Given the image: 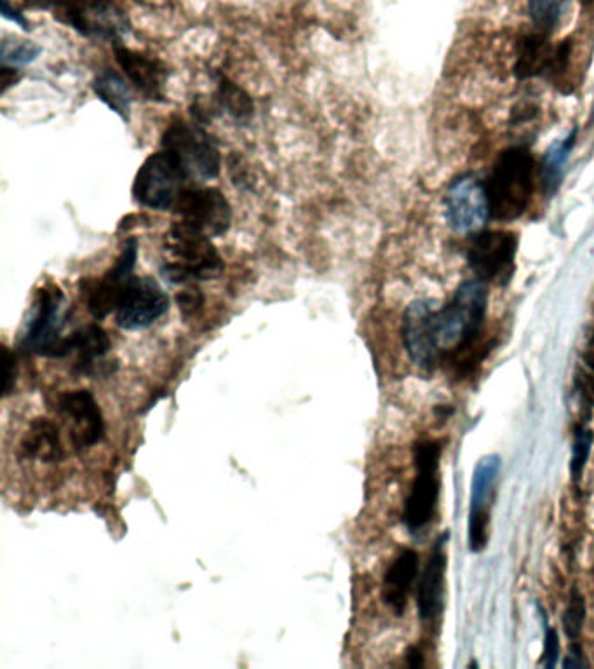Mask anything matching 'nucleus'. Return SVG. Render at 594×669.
<instances>
[{"label":"nucleus","mask_w":594,"mask_h":669,"mask_svg":"<svg viewBox=\"0 0 594 669\" xmlns=\"http://www.w3.org/2000/svg\"><path fill=\"white\" fill-rule=\"evenodd\" d=\"M58 410L72 422L70 440L77 452L88 450L103 440L105 420L91 392L86 389L63 392L58 399Z\"/></svg>","instance_id":"f3484780"},{"label":"nucleus","mask_w":594,"mask_h":669,"mask_svg":"<svg viewBox=\"0 0 594 669\" xmlns=\"http://www.w3.org/2000/svg\"><path fill=\"white\" fill-rule=\"evenodd\" d=\"M23 459L58 462L63 457L58 427L51 420L37 419L30 424L27 436L20 446Z\"/></svg>","instance_id":"412c9836"},{"label":"nucleus","mask_w":594,"mask_h":669,"mask_svg":"<svg viewBox=\"0 0 594 669\" xmlns=\"http://www.w3.org/2000/svg\"><path fill=\"white\" fill-rule=\"evenodd\" d=\"M518 237L507 230H486L471 239L467 262L483 283H507L514 269Z\"/></svg>","instance_id":"9d476101"},{"label":"nucleus","mask_w":594,"mask_h":669,"mask_svg":"<svg viewBox=\"0 0 594 669\" xmlns=\"http://www.w3.org/2000/svg\"><path fill=\"white\" fill-rule=\"evenodd\" d=\"M446 220L459 234H473L485 225L490 213L486 187L474 176H462L446 192Z\"/></svg>","instance_id":"2eb2a0df"},{"label":"nucleus","mask_w":594,"mask_h":669,"mask_svg":"<svg viewBox=\"0 0 594 669\" xmlns=\"http://www.w3.org/2000/svg\"><path fill=\"white\" fill-rule=\"evenodd\" d=\"M18 81H20L18 70H14L13 67H2V93H6L7 89Z\"/></svg>","instance_id":"f704fd0d"},{"label":"nucleus","mask_w":594,"mask_h":669,"mask_svg":"<svg viewBox=\"0 0 594 669\" xmlns=\"http://www.w3.org/2000/svg\"><path fill=\"white\" fill-rule=\"evenodd\" d=\"M189 182V175L180 161L169 150L162 149L147 157L138 169L133 196L136 203L150 210H173Z\"/></svg>","instance_id":"39448f33"},{"label":"nucleus","mask_w":594,"mask_h":669,"mask_svg":"<svg viewBox=\"0 0 594 669\" xmlns=\"http://www.w3.org/2000/svg\"><path fill=\"white\" fill-rule=\"evenodd\" d=\"M169 311L168 293L154 278H133L115 311L122 330L138 332L157 323Z\"/></svg>","instance_id":"f8f14e48"},{"label":"nucleus","mask_w":594,"mask_h":669,"mask_svg":"<svg viewBox=\"0 0 594 669\" xmlns=\"http://www.w3.org/2000/svg\"><path fill=\"white\" fill-rule=\"evenodd\" d=\"M65 319L63 291L54 284L41 288L28 316L25 332L21 335V349L54 359V352L63 340L61 333L67 323Z\"/></svg>","instance_id":"0eeeda50"},{"label":"nucleus","mask_w":594,"mask_h":669,"mask_svg":"<svg viewBox=\"0 0 594 669\" xmlns=\"http://www.w3.org/2000/svg\"><path fill=\"white\" fill-rule=\"evenodd\" d=\"M93 91L108 109L114 110L115 114L121 117L122 121H129L131 105L135 100L131 82L126 81L115 70H103L93 81Z\"/></svg>","instance_id":"4be33fe9"},{"label":"nucleus","mask_w":594,"mask_h":669,"mask_svg":"<svg viewBox=\"0 0 594 669\" xmlns=\"http://www.w3.org/2000/svg\"><path fill=\"white\" fill-rule=\"evenodd\" d=\"M500 457L490 455L480 460L473 476L471 487V506H469V532L467 541L474 553H480L488 544L490 537V514H492L495 485L499 478Z\"/></svg>","instance_id":"dca6fc26"},{"label":"nucleus","mask_w":594,"mask_h":669,"mask_svg":"<svg viewBox=\"0 0 594 669\" xmlns=\"http://www.w3.org/2000/svg\"><path fill=\"white\" fill-rule=\"evenodd\" d=\"M2 14H4L6 20L14 21L16 25H20L25 32L30 30V21H28L18 9H14V7L9 4V0H2Z\"/></svg>","instance_id":"72a5a7b5"},{"label":"nucleus","mask_w":594,"mask_h":669,"mask_svg":"<svg viewBox=\"0 0 594 669\" xmlns=\"http://www.w3.org/2000/svg\"><path fill=\"white\" fill-rule=\"evenodd\" d=\"M112 349L110 338L102 326H81L68 337H63L58 349L54 352V359L67 358L70 354H77L74 363V372L84 377L98 379V377H110L117 370V363L107 358Z\"/></svg>","instance_id":"9b49d317"},{"label":"nucleus","mask_w":594,"mask_h":669,"mask_svg":"<svg viewBox=\"0 0 594 669\" xmlns=\"http://www.w3.org/2000/svg\"><path fill=\"white\" fill-rule=\"evenodd\" d=\"M419 565V555L413 549H403L385 572L382 598L396 615L405 612L413 584L419 577Z\"/></svg>","instance_id":"aec40b11"},{"label":"nucleus","mask_w":594,"mask_h":669,"mask_svg":"<svg viewBox=\"0 0 594 669\" xmlns=\"http://www.w3.org/2000/svg\"><path fill=\"white\" fill-rule=\"evenodd\" d=\"M161 145L180 161L190 180H213L220 175V150L201 124L183 119L169 122Z\"/></svg>","instance_id":"20e7f679"},{"label":"nucleus","mask_w":594,"mask_h":669,"mask_svg":"<svg viewBox=\"0 0 594 669\" xmlns=\"http://www.w3.org/2000/svg\"><path fill=\"white\" fill-rule=\"evenodd\" d=\"M436 312V302L415 300L403 314V344L413 363L424 370H432L441 361L436 340Z\"/></svg>","instance_id":"ddd939ff"},{"label":"nucleus","mask_w":594,"mask_h":669,"mask_svg":"<svg viewBox=\"0 0 594 669\" xmlns=\"http://www.w3.org/2000/svg\"><path fill=\"white\" fill-rule=\"evenodd\" d=\"M27 6L34 7V9H60L67 0H25Z\"/></svg>","instance_id":"c9c22d12"},{"label":"nucleus","mask_w":594,"mask_h":669,"mask_svg":"<svg viewBox=\"0 0 594 669\" xmlns=\"http://www.w3.org/2000/svg\"><path fill=\"white\" fill-rule=\"evenodd\" d=\"M413 459L417 474L405 502L403 523L412 534H419L438 509L441 445L438 441H419L413 446Z\"/></svg>","instance_id":"423d86ee"},{"label":"nucleus","mask_w":594,"mask_h":669,"mask_svg":"<svg viewBox=\"0 0 594 669\" xmlns=\"http://www.w3.org/2000/svg\"><path fill=\"white\" fill-rule=\"evenodd\" d=\"M553 48L547 44V35L535 30L518 42L514 72L520 79H528L546 72Z\"/></svg>","instance_id":"5701e85b"},{"label":"nucleus","mask_w":594,"mask_h":669,"mask_svg":"<svg viewBox=\"0 0 594 669\" xmlns=\"http://www.w3.org/2000/svg\"><path fill=\"white\" fill-rule=\"evenodd\" d=\"M574 143L575 131H572L570 135L554 142L547 149L544 161H542V175H540V182H542V187L546 190L547 196H553L554 192L560 187L563 173H565V164H567L570 152L574 149Z\"/></svg>","instance_id":"393cba45"},{"label":"nucleus","mask_w":594,"mask_h":669,"mask_svg":"<svg viewBox=\"0 0 594 669\" xmlns=\"http://www.w3.org/2000/svg\"><path fill=\"white\" fill-rule=\"evenodd\" d=\"M115 60L128 81L150 102H164V86L168 81V67L156 58L142 55L138 51L114 44Z\"/></svg>","instance_id":"a211bd4d"},{"label":"nucleus","mask_w":594,"mask_h":669,"mask_svg":"<svg viewBox=\"0 0 594 669\" xmlns=\"http://www.w3.org/2000/svg\"><path fill=\"white\" fill-rule=\"evenodd\" d=\"M589 663L586 661V656L582 652L581 645L577 642H572V645L568 647L567 657L563 661V668L567 669H577V668H588Z\"/></svg>","instance_id":"473e14b6"},{"label":"nucleus","mask_w":594,"mask_h":669,"mask_svg":"<svg viewBox=\"0 0 594 669\" xmlns=\"http://www.w3.org/2000/svg\"><path fill=\"white\" fill-rule=\"evenodd\" d=\"M180 222L208 237L227 234L232 223V206L215 187H185L173 208Z\"/></svg>","instance_id":"1a4fd4ad"},{"label":"nucleus","mask_w":594,"mask_h":669,"mask_svg":"<svg viewBox=\"0 0 594 669\" xmlns=\"http://www.w3.org/2000/svg\"><path fill=\"white\" fill-rule=\"evenodd\" d=\"M584 363L588 366L589 373L594 377V330L589 337L586 349H584Z\"/></svg>","instance_id":"4c0bfd02"},{"label":"nucleus","mask_w":594,"mask_h":669,"mask_svg":"<svg viewBox=\"0 0 594 669\" xmlns=\"http://www.w3.org/2000/svg\"><path fill=\"white\" fill-rule=\"evenodd\" d=\"M488 307V290L483 281L460 284L450 304L436 312V340L443 358H460L473 351L480 338Z\"/></svg>","instance_id":"f257e3e1"},{"label":"nucleus","mask_w":594,"mask_h":669,"mask_svg":"<svg viewBox=\"0 0 594 669\" xmlns=\"http://www.w3.org/2000/svg\"><path fill=\"white\" fill-rule=\"evenodd\" d=\"M568 2L570 0H528V11L534 20L535 30L551 34L558 27Z\"/></svg>","instance_id":"a878e982"},{"label":"nucleus","mask_w":594,"mask_h":669,"mask_svg":"<svg viewBox=\"0 0 594 669\" xmlns=\"http://www.w3.org/2000/svg\"><path fill=\"white\" fill-rule=\"evenodd\" d=\"M16 377H18L16 356L9 347L4 345V349H2V398H7V396L13 394Z\"/></svg>","instance_id":"c756f323"},{"label":"nucleus","mask_w":594,"mask_h":669,"mask_svg":"<svg viewBox=\"0 0 594 669\" xmlns=\"http://www.w3.org/2000/svg\"><path fill=\"white\" fill-rule=\"evenodd\" d=\"M558 659H560V636L556 633V629L546 624L544 652H542V661H540V664L546 669H553L558 666Z\"/></svg>","instance_id":"7c9ffc66"},{"label":"nucleus","mask_w":594,"mask_h":669,"mask_svg":"<svg viewBox=\"0 0 594 669\" xmlns=\"http://www.w3.org/2000/svg\"><path fill=\"white\" fill-rule=\"evenodd\" d=\"M485 187L493 217L497 220L520 217L534 194V157L523 147L504 150L493 164Z\"/></svg>","instance_id":"f03ea898"},{"label":"nucleus","mask_w":594,"mask_h":669,"mask_svg":"<svg viewBox=\"0 0 594 669\" xmlns=\"http://www.w3.org/2000/svg\"><path fill=\"white\" fill-rule=\"evenodd\" d=\"M586 622V600L579 589L574 588L568 596L567 609L563 614V629L568 640L575 642L581 636Z\"/></svg>","instance_id":"cd10ccee"},{"label":"nucleus","mask_w":594,"mask_h":669,"mask_svg":"<svg viewBox=\"0 0 594 669\" xmlns=\"http://www.w3.org/2000/svg\"><path fill=\"white\" fill-rule=\"evenodd\" d=\"M216 102L239 126H248L255 115L251 96L222 74L216 79Z\"/></svg>","instance_id":"b1692460"},{"label":"nucleus","mask_w":594,"mask_h":669,"mask_svg":"<svg viewBox=\"0 0 594 669\" xmlns=\"http://www.w3.org/2000/svg\"><path fill=\"white\" fill-rule=\"evenodd\" d=\"M406 663H408L410 668H422L424 666V656H422L419 647H412V649L408 650Z\"/></svg>","instance_id":"e433bc0d"},{"label":"nucleus","mask_w":594,"mask_h":669,"mask_svg":"<svg viewBox=\"0 0 594 669\" xmlns=\"http://www.w3.org/2000/svg\"><path fill=\"white\" fill-rule=\"evenodd\" d=\"M594 434L589 427H579L575 433L574 446H572V459H570V474L572 480L579 481L584 469L588 466L589 453L593 446Z\"/></svg>","instance_id":"c85d7f7f"},{"label":"nucleus","mask_w":594,"mask_h":669,"mask_svg":"<svg viewBox=\"0 0 594 669\" xmlns=\"http://www.w3.org/2000/svg\"><path fill=\"white\" fill-rule=\"evenodd\" d=\"M42 53V48L35 42L20 39V37H6L2 41V65L4 67H23L37 60Z\"/></svg>","instance_id":"bb28decb"},{"label":"nucleus","mask_w":594,"mask_h":669,"mask_svg":"<svg viewBox=\"0 0 594 669\" xmlns=\"http://www.w3.org/2000/svg\"><path fill=\"white\" fill-rule=\"evenodd\" d=\"M448 535L439 537L431 555L427 558L426 567L422 570L417 588V609L422 621L436 619L443 603L445 591L446 553L445 542Z\"/></svg>","instance_id":"6ab92c4d"},{"label":"nucleus","mask_w":594,"mask_h":669,"mask_svg":"<svg viewBox=\"0 0 594 669\" xmlns=\"http://www.w3.org/2000/svg\"><path fill=\"white\" fill-rule=\"evenodd\" d=\"M176 302L180 305V311H182L183 316H185V318H190V316H196L197 312L203 309V293L197 290L196 286H192V288H187V290L182 291V293L176 297Z\"/></svg>","instance_id":"2f4dec72"},{"label":"nucleus","mask_w":594,"mask_h":669,"mask_svg":"<svg viewBox=\"0 0 594 669\" xmlns=\"http://www.w3.org/2000/svg\"><path fill=\"white\" fill-rule=\"evenodd\" d=\"M136 260H138V239L129 237L122 246L121 255L102 278L91 284L88 293V311L93 318L102 321L108 314L117 311L122 295L128 288L129 281L135 278Z\"/></svg>","instance_id":"4468645a"},{"label":"nucleus","mask_w":594,"mask_h":669,"mask_svg":"<svg viewBox=\"0 0 594 669\" xmlns=\"http://www.w3.org/2000/svg\"><path fill=\"white\" fill-rule=\"evenodd\" d=\"M56 13L79 34L114 44L129 30L128 16L114 0H67Z\"/></svg>","instance_id":"6e6552de"},{"label":"nucleus","mask_w":594,"mask_h":669,"mask_svg":"<svg viewBox=\"0 0 594 669\" xmlns=\"http://www.w3.org/2000/svg\"><path fill=\"white\" fill-rule=\"evenodd\" d=\"M166 253L173 258L161 265V276L169 284L211 281L222 276L225 264L211 237L176 220L166 239Z\"/></svg>","instance_id":"7ed1b4c3"}]
</instances>
